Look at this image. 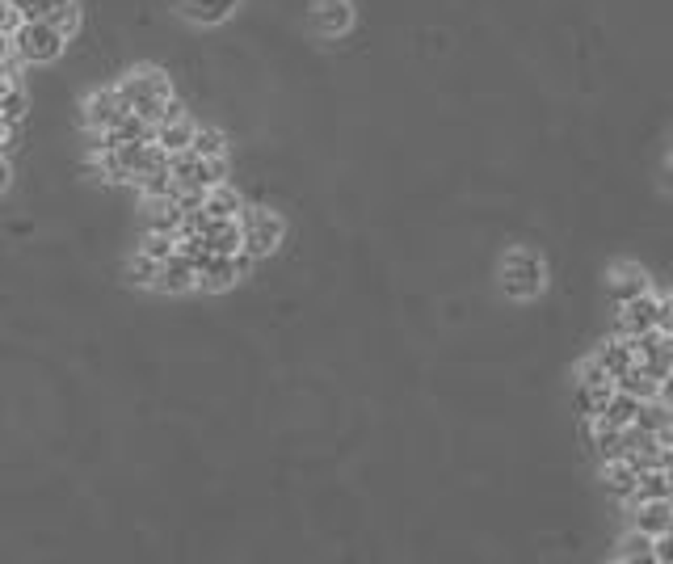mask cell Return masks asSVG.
<instances>
[{
    "label": "cell",
    "instance_id": "cell-1",
    "mask_svg": "<svg viewBox=\"0 0 673 564\" xmlns=\"http://www.w3.org/2000/svg\"><path fill=\"white\" fill-rule=\"evenodd\" d=\"M118 89H122V97H127L131 114L148 118V123H156V118L173 106V89H169V76L165 72L144 68V72H135V76L122 80Z\"/></svg>",
    "mask_w": 673,
    "mask_h": 564
},
{
    "label": "cell",
    "instance_id": "cell-2",
    "mask_svg": "<svg viewBox=\"0 0 673 564\" xmlns=\"http://www.w3.org/2000/svg\"><path fill=\"white\" fill-rule=\"evenodd\" d=\"M9 43H13V55L26 59V64H51L64 51V30H55L51 22H17Z\"/></svg>",
    "mask_w": 673,
    "mask_h": 564
},
{
    "label": "cell",
    "instance_id": "cell-3",
    "mask_svg": "<svg viewBox=\"0 0 673 564\" xmlns=\"http://www.w3.org/2000/svg\"><path fill=\"white\" fill-rule=\"evenodd\" d=\"M282 219L274 211H240V249L244 253H253V257H265V253H274L282 245Z\"/></svg>",
    "mask_w": 673,
    "mask_h": 564
},
{
    "label": "cell",
    "instance_id": "cell-4",
    "mask_svg": "<svg viewBox=\"0 0 673 564\" xmlns=\"http://www.w3.org/2000/svg\"><path fill=\"white\" fill-rule=\"evenodd\" d=\"M253 266V253H232V257H223V253H202L198 257V287L202 291H228L232 282L240 274H249Z\"/></svg>",
    "mask_w": 673,
    "mask_h": 564
},
{
    "label": "cell",
    "instance_id": "cell-5",
    "mask_svg": "<svg viewBox=\"0 0 673 564\" xmlns=\"http://www.w3.org/2000/svg\"><path fill=\"white\" fill-rule=\"evenodd\" d=\"M85 110H89V127H93V131H106V127H114V123H118V118H127V114H131L127 97H122V89H118V85H114V89L93 93L89 102H85Z\"/></svg>",
    "mask_w": 673,
    "mask_h": 564
},
{
    "label": "cell",
    "instance_id": "cell-6",
    "mask_svg": "<svg viewBox=\"0 0 673 564\" xmlns=\"http://www.w3.org/2000/svg\"><path fill=\"white\" fill-rule=\"evenodd\" d=\"M190 139H194V127H190V118H181L173 106L156 118V144L165 148L169 156L173 152H186L190 148Z\"/></svg>",
    "mask_w": 673,
    "mask_h": 564
},
{
    "label": "cell",
    "instance_id": "cell-7",
    "mask_svg": "<svg viewBox=\"0 0 673 564\" xmlns=\"http://www.w3.org/2000/svg\"><path fill=\"white\" fill-rule=\"evenodd\" d=\"M354 22L350 0H312V30L320 34H345Z\"/></svg>",
    "mask_w": 673,
    "mask_h": 564
},
{
    "label": "cell",
    "instance_id": "cell-8",
    "mask_svg": "<svg viewBox=\"0 0 673 564\" xmlns=\"http://www.w3.org/2000/svg\"><path fill=\"white\" fill-rule=\"evenodd\" d=\"M173 5H177L181 17H190V22H198V26H219L236 13L240 0H173Z\"/></svg>",
    "mask_w": 673,
    "mask_h": 564
},
{
    "label": "cell",
    "instance_id": "cell-9",
    "mask_svg": "<svg viewBox=\"0 0 673 564\" xmlns=\"http://www.w3.org/2000/svg\"><path fill=\"white\" fill-rule=\"evenodd\" d=\"M198 245L202 253H223V257L240 253V219H211L207 232L198 236Z\"/></svg>",
    "mask_w": 673,
    "mask_h": 564
},
{
    "label": "cell",
    "instance_id": "cell-10",
    "mask_svg": "<svg viewBox=\"0 0 673 564\" xmlns=\"http://www.w3.org/2000/svg\"><path fill=\"white\" fill-rule=\"evenodd\" d=\"M160 291H190L198 287V266L186 253H173L169 261H160V278H156Z\"/></svg>",
    "mask_w": 673,
    "mask_h": 564
},
{
    "label": "cell",
    "instance_id": "cell-11",
    "mask_svg": "<svg viewBox=\"0 0 673 564\" xmlns=\"http://www.w3.org/2000/svg\"><path fill=\"white\" fill-rule=\"evenodd\" d=\"M198 211L207 215V219H240V194L232 190V186H223V181H215V186H207L202 190V203H198Z\"/></svg>",
    "mask_w": 673,
    "mask_h": 564
},
{
    "label": "cell",
    "instance_id": "cell-12",
    "mask_svg": "<svg viewBox=\"0 0 673 564\" xmlns=\"http://www.w3.org/2000/svg\"><path fill=\"white\" fill-rule=\"evenodd\" d=\"M17 13H22V22H51V17L72 5V0H13Z\"/></svg>",
    "mask_w": 673,
    "mask_h": 564
},
{
    "label": "cell",
    "instance_id": "cell-13",
    "mask_svg": "<svg viewBox=\"0 0 673 564\" xmlns=\"http://www.w3.org/2000/svg\"><path fill=\"white\" fill-rule=\"evenodd\" d=\"M160 278V261H152L148 253H135L127 261V282H135V287H156Z\"/></svg>",
    "mask_w": 673,
    "mask_h": 564
},
{
    "label": "cell",
    "instance_id": "cell-14",
    "mask_svg": "<svg viewBox=\"0 0 673 564\" xmlns=\"http://www.w3.org/2000/svg\"><path fill=\"white\" fill-rule=\"evenodd\" d=\"M190 152L194 156H202V160H219L223 156V135L219 131H211V127H194V139H190Z\"/></svg>",
    "mask_w": 673,
    "mask_h": 564
},
{
    "label": "cell",
    "instance_id": "cell-15",
    "mask_svg": "<svg viewBox=\"0 0 673 564\" xmlns=\"http://www.w3.org/2000/svg\"><path fill=\"white\" fill-rule=\"evenodd\" d=\"M139 253H148L152 261H169L177 253V232H148L144 236V249Z\"/></svg>",
    "mask_w": 673,
    "mask_h": 564
},
{
    "label": "cell",
    "instance_id": "cell-16",
    "mask_svg": "<svg viewBox=\"0 0 673 564\" xmlns=\"http://www.w3.org/2000/svg\"><path fill=\"white\" fill-rule=\"evenodd\" d=\"M17 22H22V13H17L13 0H0V34H13Z\"/></svg>",
    "mask_w": 673,
    "mask_h": 564
},
{
    "label": "cell",
    "instance_id": "cell-17",
    "mask_svg": "<svg viewBox=\"0 0 673 564\" xmlns=\"http://www.w3.org/2000/svg\"><path fill=\"white\" fill-rule=\"evenodd\" d=\"M13 43H9V34H0V64H13Z\"/></svg>",
    "mask_w": 673,
    "mask_h": 564
},
{
    "label": "cell",
    "instance_id": "cell-18",
    "mask_svg": "<svg viewBox=\"0 0 673 564\" xmlns=\"http://www.w3.org/2000/svg\"><path fill=\"white\" fill-rule=\"evenodd\" d=\"M9 186V165H5V156H0V190Z\"/></svg>",
    "mask_w": 673,
    "mask_h": 564
},
{
    "label": "cell",
    "instance_id": "cell-19",
    "mask_svg": "<svg viewBox=\"0 0 673 564\" xmlns=\"http://www.w3.org/2000/svg\"><path fill=\"white\" fill-rule=\"evenodd\" d=\"M9 135H13V127H0V148L9 144Z\"/></svg>",
    "mask_w": 673,
    "mask_h": 564
}]
</instances>
